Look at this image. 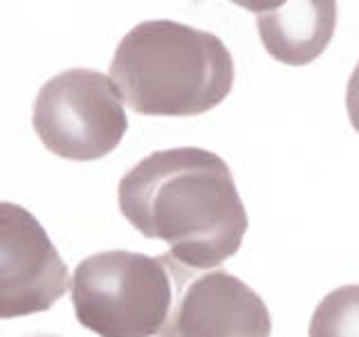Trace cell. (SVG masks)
I'll list each match as a JSON object with an SVG mask.
<instances>
[{"label":"cell","instance_id":"cell-3","mask_svg":"<svg viewBox=\"0 0 359 337\" xmlns=\"http://www.w3.org/2000/svg\"><path fill=\"white\" fill-rule=\"evenodd\" d=\"M191 275L168 254H93L74 270V315L99 337H164Z\"/></svg>","mask_w":359,"mask_h":337},{"label":"cell","instance_id":"cell-8","mask_svg":"<svg viewBox=\"0 0 359 337\" xmlns=\"http://www.w3.org/2000/svg\"><path fill=\"white\" fill-rule=\"evenodd\" d=\"M310 337H359V286L328 292L312 312Z\"/></svg>","mask_w":359,"mask_h":337},{"label":"cell","instance_id":"cell-4","mask_svg":"<svg viewBox=\"0 0 359 337\" xmlns=\"http://www.w3.org/2000/svg\"><path fill=\"white\" fill-rule=\"evenodd\" d=\"M32 119L45 149L76 162L106 157L128 128L112 79L86 67L52 77L39 90Z\"/></svg>","mask_w":359,"mask_h":337},{"label":"cell","instance_id":"cell-10","mask_svg":"<svg viewBox=\"0 0 359 337\" xmlns=\"http://www.w3.org/2000/svg\"><path fill=\"white\" fill-rule=\"evenodd\" d=\"M36 337H52V335H36Z\"/></svg>","mask_w":359,"mask_h":337},{"label":"cell","instance_id":"cell-7","mask_svg":"<svg viewBox=\"0 0 359 337\" xmlns=\"http://www.w3.org/2000/svg\"><path fill=\"white\" fill-rule=\"evenodd\" d=\"M269 56L285 65H308L325 52L337 27L332 0L247 3Z\"/></svg>","mask_w":359,"mask_h":337},{"label":"cell","instance_id":"cell-1","mask_svg":"<svg viewBox=\"0 0 359 337\" xmlns=\"http://www.w3.org/2000/svg\"><path fill=\"white\" fill-rule=\"evenodd\" d=\"M117 200L135 230L168 243V256L191 272L227 261L247 232L231 168L198 146L144 157L121 178Z\"/></svg>","mask_w":359,"mask_h":337},{"label":"cell","instance_id":"cell-2","mask_svg":"<svg viewBox=\"0 0 359 337\" xmlns=\"http://www.w3.org/2000/svg\"><path fill=\"white\" fill-rule=\"evenodd\" d=\"M117 93L140 115L196 117L233 88V59L216 34L175 20H144L110 63Z\"/></svg>","mask_w":359,"mask_h":337},{"label":"cell","instance_id":"cell-6","mask_svg":"<svg viewBox=\"0 0 359 337\" xmlns=\"http://www.w3.org/2000/svg\"><path fill=\"white\" fill-rule=\"evenodd\" d=\"M272 317L263 297L224 270L191 277L180 292L164 337H269Z\"/></svg>","mask_w":359,"mask_h":337},{"label":"cell","instance_id":"cell-9","mask_svg":"<svg viewBox=\"0 0 359 337\" xmlns=\"http://www.w3.org/2000/svg\"><path fill=\"white\" fill-rule=\"evenodd\" d=\"M346 110H348V119H351L353 128L359 133V61L355 65L351 79H348V88H346Z\"/></svg>","mask_w":359,"mask_h":337},{"label":"cell","instance_id":"cell-5","mask_svg":"<svg viewBox=\"0 0 359 337\" xmlns=\"http://www.w3.org/2000/svg\"><path fill=\"white\" fill-rule=\"evenodd\" d=\"M67 284V265L36 216L0 202V319L50 310Z\"/></svg>","mask_w":359,"mask_h":337}]
</instances>
